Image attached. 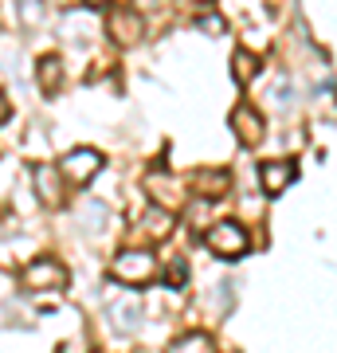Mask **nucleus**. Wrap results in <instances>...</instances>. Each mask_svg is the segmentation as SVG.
<instances>
[{"mask_svg":"<svg viewBox=\"0 0 337 353\" xmlns=\"http://www.w3.org/2000/svg\"><path fill=\"white\" fill-rule=\"evenodd\" d=\"M110 275L118 279V283L141 287V283H150V279L157 275V259H153V252H145V248H134V252H122L118 259H114Z\"/></svg>","mask_w":337,"mask_h":353,"instance_id":"1","label":"nucleus"},{"mask_svg":"<svg viewBox=\"0 0 337 353\" xmlns=\"http://www.w3.org/2000/svg\"><path fill=\"white\" fill-rule=\"evenodd\" d=\"M204 243L212 248L220 259H236V255H243L247 252V232L239 224H232V220H224V224H212L208 232H204Z\"/></svg>","mask_w":337,"mask_h":353,"instance_id":"2","label":"nucleus"},{"mask_svg":"<svg viewBox=\"0 0 337 353\" xmlns=\"http://www.w3.org/2000/svg\"><path fill=\"white\" fill-rule=\"evenodd\" d=\"M99 169H102V153L99 150H71L59 161L63 181H71V185H90Z\"/></svg>","mask_w":337,"mask_h":353,"instance_id":"3","label":"nucleus"},{"mask_svg":"<svg viewBox=\"0 0 337 353\" xmlns=\"http://www.w3.org/2000/svg\"><path fill=\"white\" fill-rule=\"evenodd\" d=\"M63 283H67V271H63V263H55V259H36V263H28V271H24V287H32V290L63 287Z\"/></svg>","mask_w":337,"mask_h":353,"instance_id":"4","label":"nucleus"},{"mask_svg":"<svg viewBox=\"0 0 337 353\" xmlns=\"http://www.w3.org/2000/svg\"><path fill=\"white\" fill-rule=\"evenodd\" d=\"M110 39L114 43H122V48H130V43H138L141 39V16L138 12H130V8H122V12H110Z\"/></svg>","mask_w":337,"mask_h":353,"instance_id":"5","label":"nucleus"},{"mask_svg":"<svg viewBox=\"0 0 337 353\" xmlns=\"http://www.w3.org/2000/svg\"><path fill=\"white\" fill-rule=\"evenodd\" d=\"M232 130H236V138L243 145H259L263 141V118L259 110H251V106H236L232 110Z\"/></svg>","mask_w":337,"mask_h":353,"instance_id":"6","label":"nucleus"},{"mask_svg":"<svg viewBox=\"0 0 337 353\" xmlns=\"http://www.w3.org/2000/svg\"><path fill=\"white\" fill-rule=\"evenodd\" d=\"M290 181H294V165H290V161H267V165H259V185L271 192V196H278Z\"/></svg>","mask_w":337,"mask_h":353,"instance_id":"7","label":"nucleus"},{"mask_svg":"<svg viewBox=\"0 0 337 353\" xmlns=\"http://www.w3.org/2000/svg\"><path fill=\"white\" fill-rule=\"evenodd\" d=\"M138 232L145 236V240H165V236L173 232V212H165L161 204H157V208H150V212L138 220Z\"/></svg>","mask_w":337,"mask_h":353,"instance_id":"8","label":"nucleus"},{"mask_svg":"<svg viewBox=\"0 0 337 353\" xmlns=\"http://www.w3.org/2000/svg\"><path fill=\"white\" fill-rule=\"evenodd\" d=\"M36 189H39V196H43L51 208H59L63 204V185H59V176H55V169H39L36 173Z\"/></svg>","mask_w":337,"mask_h":353,"instance_id":"9","label":"nucleus"},{"mask_svg":"<svg viewBox=\"0 0 337 353\" xmlns=\"http://www.w3.org/2000/svg\"><path fill=\"white\" fill-rule=\"evenodd\" d=\"M232 71H236V83H251V79L259 75V55H251V51L239 48L232 55Z\"/></svg>","mask_w":337,"mask_h":353,"instance_id":"10","label":"nucleus"},{"mask_svg":"<svg viewBox=\"0 0 337 353\" xmlns=\"http://www.w3.org/2000/svg\"><path fill=\"white\" fill-rule=\"evenodd\" d=\"M145 185H150L153 196H173L169 204H181V201H185V189H181V181H173V176H157V173H153Z\"/></svg>","mask_w":337,"mask_h":353,"instance_id":"11","label":"nucleus"},{"mask_svg":"<svg viewBox=\"0 0 337 353\" xmlns=\"http://www.w3.org/2000/svg\"><path fill=\"white\" fill-rule=\"evenodd\" d=\"M169 353H216V345H212L208 334H185L181 341L169 345Z\"/></svg>","mask_w":337,"mask_h":353,"instance_id":"12","label":"nucleus"},{"mask_svg":"<svg viewBox=\"0 0 337 353\" xmlns=\"http://www.w3.org/2000/svg\"><path fill=\"white\" fill-rule=\"evenodd\" d=\"M59 75H63V59L48 55V59L39 63V83H43V90H48V94H55V90H59Z\"/></svg>","mask_w":337,"mask_h":353,"instance_id":"13","label":"nucleus"},{"mask_svg":"<svg viewBox=\"0 0 337 353\" xmlns=\"http://www.w3.org/2000/svg\"><path fill=\"white\" fill-rule=\"evenodd\" d=\"M196 189L208 192V196L224 192V189H227V173H200V176H196Z\"/></svg>","mask_w":337,"mask_h":353,"instance_id":"14","label":"nucleus"},{"mask_svg":"<svg viewBox=\"0 0 337 353\" xmlns=\"http://www.w3.org/2000/svg\"><path fill=\"white\" fill-rule=\"evenodd\" d=\"M114 322H118V330H130L134 322H138V306H134V303L114 306Z\"/></svg>","mask_w":337,"mask_h":353,"instance_id":"15","label":"nucleus"},{"mask_svg":"<svg viewBox=\"0 0 337 353\" xmlns=\"http://www.w3.org/2000/svg\"><path fill=\"white\" fill-rule=\"evenodd\" d=\"M20 8H24L28 24H36V20H39V4H36V0H20Z\"/></svg>","mask_w":337,"mask_h":353,"instance_id":"16","label":"nucleus"},{"mask_svg":"<svg viewBox=\"0 0 337 353\" xmlns=\"http://www.w3.org/2000/svg\"><path fill=\"white\" fill-rule=\"evenodd\" d=\"M185 275H188L185 259H176V263H173V271H169V279H173V283H185Z\"/></svg>","mask_w":337,"mask_h":353,"instance_id":"17","label":"nucleus"},{"mask_svg":"<svg viewBox=\"0 0 337 353\" xmlns=\"http://www.w3.org/2000/svg\"><path fill=\"white\" fill-rule=\"evenodd\" d=\"M200 28H204V32H220V28H224V20H220V16H204V20H200Z\"/></svg>","mask_w":337,"mask_h":353,"instance_id":"18","label":"nucleus"},{"mask_svg":"<svg viewBox=\"0 0 337 353\" xmlns=\"http://www.w3.org/2000/svg\"><path fill=\"white\" fill-rule=\"evenodd\" d=\"M8 118V102H4V94H0V122Z\"/></svg>","mask_w":337,"mask_h":353,"instance_id":"19","label":"nucleus"},{"mask_svg":"<svg viewBox=\"0 0 337 353\" xmlns=\"http://www.w3.org/2000/svg\"><path fill=\"white\" fill-rule=\"evenodd\" d=\"M90 8H106V4H110V0H87Z\"/></svg>","mask_w":337,"mask_h":353,"instance_id":"20","label":"nucleus"}]
</instances>
